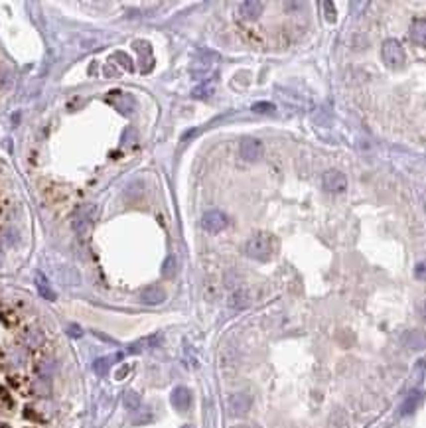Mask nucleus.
Masks as SVG:
<instances>
[{
  "mask_svg": "<svg viewBox=\"0 0 426 428\" xmlns=\"http://www.w3.org/2000/svg\"><path fill=\"white\" fill-rule=\"evenodd\" d=\"M245 253L255 261H268L274 253V239L268 233H255L245 243Z\"/></svg>",
  "mask_w": 426,
  "mask_h": 428,
  "instance_id": "nucleus-1",
  "label": "nucleus"
},
{
  "mask_svg": "<svg viewBox=\"0 0 426 428\" xmlns=\"http://www.w3.org/2000/svg\"><path fill=\"white\" fill-rule=\"evenodd\" d=\"M381 55H383L385 65H387V67H391V69H401V67L405 65V59H407V55H405V50H403L401 42H399V40H393V38H391V40H387V42H383Z\"/></svg>",
  "mask_w": 426,
  "mask_h": 428,
  "instance_id": "nucleus-2",
  "label": "nucleus"
},
{
  "mask_svg": "<svg viewBox=\"0 0 426 428\" xmlns=\"http://www.w3.org/2000/svg\"><path fill=\"white\" fill-rule=\"evenodd\" d=\"M239 154L247 162H257L265 154V144L255 136H243L239 142Z\"/></svg>",
  "mask_w": 426,
  "mask_h": 428,
  "instance_id": "nucleus-3",
  "label": "nucleus"
},
{
  "mask_svg": "<svg viewBox=\"0 0 426 428\" xmlns=\"http://www.w3.org/2000/svg\"><path fill=\"white\" fill-rule=\"evenodd\" d=\"M321 184H323L325 192H329V194H341L347 188V178L339 170H327L323 174V178H321Z\"/></svg>",
  "mask_w": 426,
  "mask_h": 428,
  "instance_id": "nucleus-4",
  "label": "nucleus"
},
{
  "mask_svg": "<svg viewBox=\"0 0 426 428\" xmlns=\"http://www.w3.org/2000/svg\"><path fill=\"white\" fill-rule=\"evenodd\" d=\"M229 225V219L223 212H217V210H212L202 217V227L208 231V233H219L223 231L225 227Z\"/></svg>",
  "mask_w": 426,
  "mask_h": 428,
  "instance_id": "nucleus-5",
  "label": "nucleus"
},
{
  "mask_svg": "<svg viewBox=\"0 0 426 428\" xmlns=\"http://www.w3.org/2000/svg\"><path fill=\"white\" fill-rule=\"evenodd\" d=\"M251 403L253 401H251V397L247 393H233L229 397V401H227V407H229V413L233 417H243V415L249 413Z\"/></svg>",
  "mask_w": 426,
  "mask_h": 428,
  "instance_id": "nucleus-6",
  "label": "nucleus"
},
{
  "mask_svg": "<svg viewBox=\"0 0 426 428\" xmlns=\"http://www.w3.org/2000/svg\"><path fill=\"white\" fill-rule=\"evenodd\" d=\"M170 401H172V405H174L176 411L184 413V411H188L190 405H192V393H190L186 387H176V389L172 391Z\"/></svg>",
  "mask_w": 426,
  "mask_h": 428,
  "instance_id": "nucleus-7",
  "label": "nucleus"
},
{
  "mask_svg": "<svg viewBox=\"0 0 426 428\" xmlns=\"http://www.w3.org/2000/svg\"><path fill=\"white\" fill-rule=\"evenodd\" d=\"M239 14L245 20H257L263 14V2L257 0H249V2H241L239 4Z\"/></svg>",
  "mask_w": 426,
  "mask_h": 428,
  "instance_id": "nucleus-8",
  "label": "nucleus"
},
{
  "mask_svg": "<svg viewBox=\"0 0 426 428\" xmlns=\"http://www.w3.org/2000/svg\"><path fill=\"white\" fill-rule=\"evenodd\" d=\"M403 343L411 349H423L426 347V333L421 329H411L403 335Z\"/></svg>",
  "mask_w": 426,
  "mask_h": 428,
  "instance_id": "nucleus-9",
  "label": "nucleus"
},
{
  "mask_svg": "<svg viewBox=\"0 0 426 428\" xmlns=\"http://www.w3.org/2000/svg\"><path fill=\"white\" fill-rule=\"evenodd\" d=\"M140 300H142L144 304H150V306H154V304H162V302L166 300V292H164L160 286H148V288H144V290H142Z\"/></svg>",
  "mask_w": 426,
  "mask_h": 428,
  "instance_id": "nucleus-10",
  "label": "nucleus"
},
{
  "mask_svg": "<svg viewBox=\"0 0 426 428\" xmlns=\"http://www.w3.org/2000/svg\"><path fill=\"white\" fill-rule=\"evenodd\" d=\"M411 40L417 46H426V20H415L411 26Z\"/></svg>",
  "mask_w": 426,
  "mask_h": 428,
  "instance_id": "nucleus-11",
  "label": "nucleus"
},
{
  "mask_svg": "<svg viewBox=\"0 0 426 428\" xmlns=\"http://www.w3.org/2000/svg\"><path fill=\"white\" fill-rule=\"evenodd\" d=\"M249 304H251V298H249V294L245 290H235L229 296V308H233V310H243Z\"/></svg>",
  "mask_w": 426,
  "mask_h": 428,
  "instance_id": "nucleus-12",
  "label": "nucleus"
},
{
  "mask_svg": "<svg viewBox=\"0 0 426 428\" xmlns=\"http://www.w3.org/2000/svg\"><path fill=\"white\" fill-rule=\"evenodd\" d=\"M36 284H38V290H40V294H42L44 298H48V300H53V298H55L53 290L50 288V284H48V280H46V276L38 274V276H36Z\"/></svg>",
  "mask_w": 426,
  "mask_h": 428,
  "instance_id": "nucleus-13",
  "label": "nucleus"
},
{
  "mask_svg": "<svg viewBox=\"0 0 426 428\" xmlns=\"http://www.w3.org/2000/svg\"><path fill=\"white\" fill-rule=\"evenodd\" d=\"M42 341H44V333H42L40 329H30V331L26 333V343H28V345L38 347V345H42Z\"/></svg>",
  "mask_w": 426,
  "mask_h": 428,
  "instance_id": "nucleus-14",
  "label": "nucleus"
},
{
  "mask_svg": "<svg viewBox=\"0 0 426 428\" xmlns=\"http://www.w3.org/2000/svg\"><path fill=\"white\" fill-rule=\"evenodd\" d=\"M124 407L128 409V411H136L138 407H140V397L136 395V393H126L124 395Z\"/></svg>",
  "mask_w": 426,
  "mask_h": 428,
  "instance_id": "nucleus-15",
  "label": "nucleus"
},
{
  "mask_svg": "<svg viewBox=\"0 0 426 428\" xmlns=\"http://www.w3.org/2000/svg\"><path fill=\"white\" fill-rule=\"evenodd\" d=\"M176 270H178V263H176V259H174V257H168V259H166V263H164V267H162V274H164L166 278H172V276L176 274Z\"/></svg>",
  "mask_w": 426,
  "mask_h": 428,
  "instance_id": "nucleus-16",
  "label": "nucleus"
},
{
  "mask_svg": "<svg viewBox=\"0 0 426 428\" xmlns=\"http://www.w3.org/2000/svg\"><path fill=\"white\" fill-rule=\"evenodd\" d=\"M108 365H110V357L106 359V357H99L95 363H93V369H95V373L97 375H106V371H108Z\"/></svg>",
  "mask_w": 426,
  "mask_h": 428,
  "instance_id": "nucleus-17",
  "label": "nucleus"
},
{
  "mask_svg": "<svg viewBox=\"0 0 426 428\" xmlns=\"http://www.w3.org/2000/svg\"><path fill=\"white\" fill-rule=\"evenodd\" d=\"M253 110H255V112H272V110H274V105H272V103H255V105H253Z\"/></svg>",
  "mask_w": 426,
  "mask_h": 428,
  "instance_id": "nucleus-18",
  "label": "nucleus"
},
{
  "mask_svg": "<svg viewBox=\"0 0 426 428\" xmlns=\"http://www.w3.org/2000/svg\"><path fill=\"white\" fill-rule=\"evenodd\" d=\"M415 274H417L421 280H426V261H423V263H419V265H417Z\"/></svg>",
  "mask_w": 426,
  "mask_h": 428,
  "instance_id": "nucleus-19",
  "label": "nucleus"
},
{
  "mask_svg": "<svg viewBox=\"0 0 426 428\" xmlns=\"http://www.w3.org/2000/svg\"><path fill=\"white\" fill-rule=\"evenodd\" d=\"M67 333H69L71 337H81V335H83L81 327H79V325H73V323H71V325H67Z\"/></svg>",
  "mask_w": 426,
  "mask_h": 428,
  "instance_id": "nucleus-20",
  "label": "nucleus"
},
{
  "mask_svg": "<svg viewBox=\"0 0 426 428\" xmlns=\"http://www.w3.org/2000/svg\"><path fill=\"white\" fill-rule=\"evenodd\" d=\"M0 407H10V397L6 391L0 389Z\"/></svg>",
  "mask_w": 426,
  "mask_h": 428,
  "instance_id": "nucleus-21",
  "label": "nucleus"
},
{
  "mask_svg": "<svg viewBox=\"0 0 426 428\" xmlns=\"http://www.w3.org/2000/svg\"><path fill=\"white\" fill-rule=\"evenodd\" d=\"M126 371H128V367H124V369H120V371H118V379H122V377L126 375Z\"/></svg>",
  "mask_w": 426,
  "mask_h": 428,
  "instance_id": "nucleus-22",
  "label": "nucleus"
},
{
  "mask_svg": "<svg viewBox=\"0 0 426 428\" xmlns=\"http://www.w3.org/2000/svg\"><path fill=\"white\" fill-rule=\"evenodd\" d=\"M233 428H259V427H255V425H239V427H233Z\"/></svg>",
  "mask_w": 426,
  "mask_h": 428,
  "instance_id": "nucleus-23",
  "label": "nucleus"
},
{
  "mask_svg": "<svg viewBox=\"0 0 426 428\" xmlns=\"http://www.w3.org/2000/svg\"><path fill=\"white\" fill-rule=\"evenodd\" d=\"M423 316H425V320H426V300H425V304H423Z\"/></svg>",
  "mask_w": 426,
  "mask_h": 428,
  "instance_id": "nucleus-24",
  "label": "nucleus"
},
{
  "mask_svg": "<svg viewBox=\"0 0 426 428\" xmlns=\"http://www.w3.org/2000/svg\"><path fill=\"white\" fill-rule=\"evenodd\" d=\"M182 428H194L192 425H186V427H182Z\"/></svg>",
  "mask_w": 426,
  "mask_h": 428,
  "instance_id": "nucleus-25",
  "label": "nucleus"
}]
</instances>
